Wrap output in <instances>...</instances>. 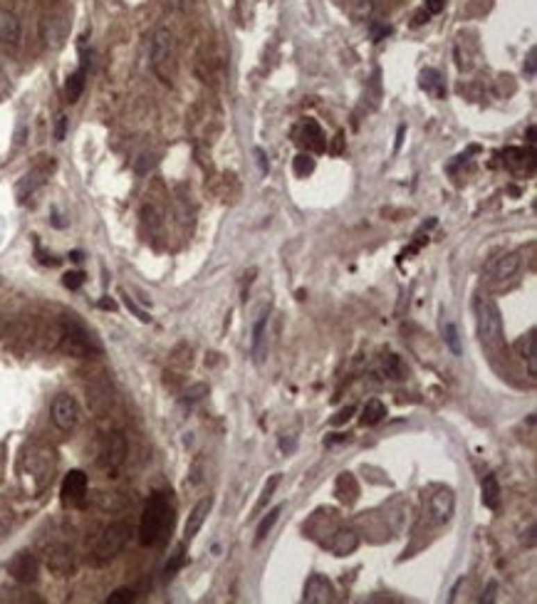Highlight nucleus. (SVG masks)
I'll use <instances>...</instances> for the list:
<instances>
[{
    "label": "nucleus",
    "mask_w": 537,
    "mask_h": 604,
    "mask_svg": "<svg viewBox=\"0 0 537 604\" xmlns=\"http://www.w3.org/2000/svg\"><path fill=\"white\" fill-rule=\"evenodd\" d=\"M210 508H213V498H210V496L201 498V500L193 505L191 515H188V520H186V525H183V537H186V540H193V537H196V532L204 528V523H206V518H208Z\"/></svg>",
    "instance_id": "obj_12"
},
{
    "label": "nucleus",
    "mask_w": 537,
    "mask_h": 604,
    "mask_svg": "<svg viewBox=\"0 0 537 604\" xmlns=\"http://www.w3.org/2000/svg\"><path fill=\"white\" fill-rule=\"evenodd\" d=\"M60 28V17H45L42 20V38H45L47 45H60V40H63V30Z\"/></svg>",
    "instance_id": "obj_27"
},
{
    "label": "nucleus",
    "mask_w": 537,
    "mask_h": 604,
    "mask_svg": "<svg viewBox=\"0 0 537 604\" xmlns=\"http://www.w3.org/2000/svg\"><path fill=\"white\" fill-rule=\"evenodd\" d=\"M87 401H90V407L92 411L97 414H104L109 407H112V391L102 389V386H90V391H87Z\"/></svg>",
    "instance_id": "obj_23"
},
{
    "label": "nucleus",
    "mask_w": 537,
    "mask_h": 604,
    "mask_svg": "<svg viewBox=\"0 0 537 604\" xmlns=\"http://www.w3.org/2000/svg\"><path fill=\"white\" fill-rule=\"evenodd\" d=\"M82 283H85V272L72 270V272H65L63 275V285L67 290H79L82 288Z\"/></svg>",
    "instance_id": "obj_35"
},
{
    "label": "nucleus",
    "mask_w": 537,
    "mask_h": 604,
    "mask_svg": "<svg viewBox=\"0 0 537 604\" xmlns=\"http://www.w3.org/2000/svg\"><path fill=\"white\" fill-rule=\"evenodd\" d=\"M483 505L490 510H495L500 505V483L495 475H488L483 480Z\"/></svg>",
    "instance_id": "obj_25"
},
{
    "label": "nucleus",
    "mask_w": 537,
    "mask_h": 604,
    "mask_svg": "<svg viewBox=\"0 0 537 604\" xmlns=\"http://www.w3.org/2000/svg\"><path fill=\"white\" fill-rule=\"evenodd\" d=\"M334 152H342V134H337V139H334Z\"/></svg>",
    "instance_id": "obj_46"
},
{
    "label": "nucleus",
    "mask_w": 537,
    "mask_h": 604,
    "mask_svg": "<svg viewBox=\"0 0 537 604\" xmlns=\"http://www.w3.org/2000/svg\"><path fill=\"white\" fill-rule=\"evenodd\" d=\"M356 548H359V535L352 530H340L332 537V542H329V550H332L334 555H340V557L354 553Z\"/></svg>",
    "instance_id": "obj_18"
},
{
    "label": "nucleus",
    "mask_w": 537,
    "mask_h": 604,
    "mask_svg": "<svg viewBox=\"0 0 537 604\" xmlns=\"http://www.w3.org/2000/svg\"><path fill=\"white\" fill-rule=\"evenodd\" d=\"M87 63H90V60H87V57H85V65H82V67H79L77 72L69 74L67 82H65V97H67V102H69V104L77 102L79 97H82V92H85V82H87Z\"/></svg>",
    "instance_id": "obj_17"
},
{
    "label": "nucleus",
    "mask_w": 537,
    "mask_h": 604,
    "mask_svg": "<svg viewBox=\"0 0 537 604\" xmlns=\"http://www.w3.org/2000/svg\"><path fill=\"white\" fill-rule=\"evenodd\" d=\"M518 270H520V253H508L490 266V275L495 277V280H500V283L508 280V277H513Z\"/></svg>",
    "instance_id": "obj_16"
},
{
    "label": "nucleus",
    "mask_w": 537,
    "mask_h": 604,
    "mask_svg": "<svg viewBox=\"0 0 537 604\" xmlns=\"http://www.w3.org/2000/svg\"><path fill=\"white\" fill-rule=\"evenodd\" d=\"M280 513H283V508L277 505V508H272L270 513L265 515V518L261 520V525H258V530H255V545H261L263 540H265L267 535H270L272 525L277 523V518H280Z\"/></svg>",
    "instance_id": "obj_26"
},
{
    "label": "nucleus",
    "mask_w": 537,
    "mask_h": 604,
    "mask_svg": "<svg viewBox=\"0 0 537 604\" xmlns=\"http://www.w3.org/2000/svg\"><path fill=\"white\" fill-rule=\"evenodd\" d=\"M527 545H535V525H530V530H527Z\"/></svg>",
    "instance_id": "obj_45"
},
{
    "label": "nucleus",
    "mask_w": 537,
    "mask_h": 604,
    "mask_svg": "<svg viewBox=\"0 0 537 604\" xmlns=\"http://www.w3.org/2000/svg\"><path fill=\"white\" fill-rule=\"evenodd\" d=\"M174 528V505L166 493H154L144 505L142 523H139V542L144 548H154L169 537Z\"/></svg>",
    "instance_id": "obj_1"
},
{
    "label": "nucleus",
    "mask_w": 537,
    "mask_h": 604,
    "mask_svg": "<svg viewBox=\"0 0 537 604\" xmlns=\"http://www.w3.org/2000/svg\"><path fill=\"white\" fill-rule=\"evenodd\" d=\"M515 350L518 354L522 357V361L527 364V374L530 377H537V337H535V329L527 332V337H520L515 342Z\"/></svg>",
    "instance_id": "obj_15"
},
{
    "label": "nucleus",
    "mask_w": 537,
    "mask_h": 604,
    "mask_svg": "<svg viewBox=\"0 0 537 604\" xmlns=\"http://www.w3.org/2000/svg\"><path fill=\"white\" fill-rule=\"evenodd\" d=\"M352 414H354V407H347V409H342L340 414H337V416L332 418V426H340V424H345V421H349L352 418Z\"/></svg>",
    "instance_id": "obj_40"
},
{
    "label": "nucleus",
    "mask_w": 537,
    "mask_h": 604,
    "mask_svg": "<svg viewBox=\"0 0 537 604\" xmlns=\"http://www.w3.org/2000/svg\"><path fill=\"white\" fill-rule=\"evenodd\" d=\"M334 496L340 498V503H347V505H352V503L356 500V496H359V486H356V478L352 473H342L340 478H337V486H334Z\"/></svg>",
    "instance_id": "obj_19"
},
{
    "label": "nucleus",
    "mask_w": 537,
    "mask_h": 604,
    "mask_svg": "<svg viewBox=\"0 0 537 604\" xmlns=\"http://www.w3.org/2000/svg\"><path fill=\"white\" fill-rule=\"evenodd\" d=\"M122 297H124V305L129 307V310L134 312V315L139 317V320H142V322H149V320H151V317H149L147 312H144V310H139V307H136L134 302H131V297H126V295H122Z\"/></svg>",
    "instance_id": "obj_39"
},
{
    "label": "nucleus",
    "mask_w": 537,
    "mask_h": 604,
    "mask_svg": "<svg viewBox=\"0 0 537 604\" xmlns=\"http://www.w3.org/2000/svg\"><path fill=\"white\" fill-rule=\"evenodd\" d=\"M456 510V498L448 488H438V491L431 496V513L438 523H448Z\"/></svg>",
    "instance_id": "obj_13"
},
{
    "label": "nucleus",
    "mask_w": 537,
    "mask_h": 604,
    "mask_svg": "<svg viewBox=\"0 0 537 604\" xmlns=\"http://www.w3.org/2000/svg\"><path fill=\"white\" fill-rule=\"evenodd\" d=\"M99 307L102 310H117V302L114 300H99Z\"/></svg>",
    "instance_id": "obj_44"
},
{
    "label": "nucleus",
    "mask_w": 537,
    "mask_h": 604,
    "mask_svg": "<svg viewBox=\"0 0 537 604\" xmlns=\"http://www.w3.org/2000/svg\"><path fill=\"white\" fill-rule=\"evenodd\" d=\"M50 418H52V424L63 431V434H69L79 421L77 401H74L69 394H57L55 401H52V407H50Z\"/></svg>",
    "instance_id": "obj_5"
},
{
    "label": "nucleus",
    "mask_w": 537,
    "mask_h": 604,
    "mask_svg": "<svg viewBox=\"0 0 537 604\" xmlns=\"http://www.w3.org/2000/svg\"><path fill=\"white\" fill-rule=\"evenodd\" d=\"M87 486H90V480H87V473L85 471H69L63 480V503L67 505H74V503H82V498L87 496Z\"/></svg>",
    "instance_id": "obj_9"
},
{
    "label": "nucleus",
    "mask_w": 537,
    "mask_h": 604,
    "mask_svg": "<svg viewBox=\"0 0 537 604\" xmlns=\"http://www.w3.org/2000/svg\"><path fill=\"white\" fill-rule=\"evenodd\" d=\"M45 562L55 575H72L74 572V553L67 545H50L45 555Z\"/></svg>",
    "instance_id": "obj_8"
},
{
    "label": "nucleus",
    "mask_w": 537,
    "mask_h": 604,
    "mask_svg": "<svg viewBox=\"0 0 537 604\" xmlns=\"http://www.w3.org/2000/svg\"><path fill=\"white\" fill-rule=\"evenodd\" d=\"M255 161H258V166H261V174H267L270 164H267V156H265V152H263L261 147L255 149Z\"/></svg>",
    "instance_id": "obj_41"
},
{
    "label": "nucleus",
    "mask_w": 537,
    "mask_h": 604,
    "mask_svg": "<svg viewBox=\"0 0 537 604\" xmlns=\"http://www.w3.org/2000/svg\"><path fill=\"white\" fill-rule=\"evenodd\" d=\"M446 8V0H426V13L429 15H438Z\"/></svg>",
    "instance_id": "obj_38"
},
{
    "label": "nucleus",
    "mask_w": 537,
    "mask_h": 604,
    "mask_svg": "<svg viewBox=\"0 0 537 604\" xmlns=\"http://www.w3.org/2000/svg\"><path fill=\"white\" fill-rule=\"evenodd\" d=\"M149 63L164 85H174L176 72V38L169 28H156L149 40Z\"/></svg>",
    "instance_id": "obj_2"
},
{
    "label": "nucleus",
    "mask_w": 537,
    "mask_h": 604,
    "mask_svg": "<svg viewBox=\"0 0 537 604\" xmlns=\"http://www.w3.org/2000/svg\"><path fill=\"white\" fill-rule=\"evenodd\" d=\"M69 260H74V263H79V260H82V253H79V250H72V253H69Z\"/></svg>",
    "instance_id": "obj_47"
},
{
    "label": "nucleus",
    "mask_w": 537,
    "mask_h": 604,
    "mask_svg": "<svg viewBox=\"0 0 537 604\" xmlns=\"http://www.w3.org/2000/svg\"><path fill=\"white\" fill-rule=\"evenodd\" d=\"M0 535H3V523H0Z\"/></svg>",
    "instance_id": "obj_48"
},
{
    "label": "nucleus",
    "mask_w": 537,
    "mask_h": 604,
    "mask_svg": "<svg viewBox=\"0 0 537 604\" xmlns=\"http://www.w3.org/2000/svg\"><path fill=\"white\" fill-rule=\"evenodd\" d=\"M8 572L15 582L20 585H33L40 577V560L30 553H17L8 565Z\"/></svg>",
    "instance_id": "obj_6"
},
{
    "label": "nucleus",
    "mask_w": 537,
    "mask_h": 604,
    "mask_svg": "<svg viewBox=\"0 0 537 604\" xmlns=\"http://www.w3.org/2000/svg\"><path fill=\"white\" fill-rule=\"evenodd\" d=\"M129 535H131V528L124 520H119V523H112V525L104 528L102 535L97 537L94 550H92L97 565H102V562H109V560L117 557V555L126 548Z\"/></svg>",
    "instance_id": "obj_3"
},
{
    "label": "nucleus",
    "mask_w": 537,
    "mask_h": 604,
    "mask_svg": "<svg viewBox=\"0 0 537 604\" xmlns=\"http://www.w3.org/2000/svg\"><path fill=\"white\" fill-rule=\"evenodd\" d=\"M42 183H45V174H42L40 169L25 174L23 179H20V183H17V201H20V204H25V201H28V198L35 193V188L42 186Z\"/></svg>",
    "instance_id": "obj_20"
},
{
    "label": "nucleus",
    "mask_w": 537,
    "mask_h": 604,
    "mask_svg": "<svg viewBox=\"0 0 537 604\" xmlns=\"http://www.w3.org/2000/svg\"><path fill=\"white\" fill-rule=\"evenodd\" d=\"M183 562H186V553H183V548H181V545H179V548H176V553L171 555V560H169V562H166V575L171 577L176 570H181Z\"/></svg>",
    "instance_id": "obj_34"
},
{
    "label": "nucleus",
    "mask_w": 537,
    "mask_h": 604,
    "mask_svg": "<svg viewBox=\"0 0 537 604\" xmlns=\"http://www.w3.org/2000/svg\"><path fill=\"white\" fill-rule=\"evenodd\" d=\"M265 322H267V312H263L261 320L255 322V327H253V352H255V354L261 352V345H263V332H265Z\"/></svg>",
    "instance_id": "obj_33"
},
{
    "label": "nucleus",
    "mask_w": 537,
    "mask_h": 604,
    "mask_svg": "<svg viewBox=\"0 0 537 604\" xmlns=\"http://www.w3.org/2000/svg\"><path fill=\"white\" fill-rule=\"evenodd\" d=\"M312 152H324V134H322V126L317 124L315 119H307L305 124H302V139Z\"/></svg>",
    "instance_id": "obj_21"
},
{
    "label": "nucleus",
    "mask_w": 537,
    "mask_h": 604,
    "mask_svg": "<svg viewBox=\"0 0 537 604\" xmlns=\"http://www.w3.org/2000/svg\"><path fill=\"white\" fill-rule=\"evenodd\" d=\"M478 334L488 350H495L503 342V317H500L498 305L493 300L478 302Z\"/></svg>",
    "instance_id": "obj_4"
},
{
    "label": "nucleus",
    "mask_w": 537,
    "mask_h": 604,
    "mask_svg": "<svg viewBox=\"0 0 537 604\" xmlns=\"http://www.w3.org/2000/svg\"><path fill=\"white\" fill-rule=\"evenodd\" d=\"M305 602L310 604H324V602H332L334 599V587L332 582L327 580L324 575H312L305 585Z\"/></svg>",
    "instance_id": "obj_10"
},
{
    "label": "nucleus",
    "mask_w": 537,
    "mask_h": 604,
    "mask_svg": "<svg viewBox=\"0 0 537 604\" xmlns=\"http://www.w3.org/2000/svg\"><path fill=\"white\" fill-rule=\"evenodd\" d=\"M505 156H510V161H520V158H525L527 154H525V149L510 147V149H505Z\"/></svg>",
    "instance_id": "obj_42"
},
{
    "label": "nucleus",
    "mask_w": 537,
    "mask_h": 604,
    "mask_svg": "<svg viewBox=\"0 0 537 604\" xmlns=\"http://www.w3.org/2000/svg\"><path fill=\"white\" fill-rule=\"evenodd\" d=\"M65 136H67V117L60 114L55 122V142H63Z\"/></svg>",
    "instance_id": "obj_36"
},
{
    "label": "nucleus",
    "mask_w": 537,
    "mask_h": 604,
    "mask_svg": "<svg viewBox=\"0 0 537 604\" xmlns=\"http://www.w3.org/2000/svg\"><path fill=\"white\" fill-rule=\"evenodd\" d=\"M20 35H23V28H20V20H17L15 13L0 10V42L3 45H17Z\"/></svg>",
    "instance_id": "obj_14"
},
{
    "label": "nucleus",
    "mask_w": 537,
    "mask_h": 604,
    "mask_svg": "<svg viewBox=\"0 0 537 604\" xmlns=\"http://www.w3.org/2000/svg\"><path fill=\"white\" fill-rule=\"evenodd\" d=\"M136 599V592L129 587H122V589H114L112 594L107 597V604H131Z\"/></svg>",
    "instance_id": "obj_32"
},
{
    "label": "nucleus",
    "mask_w": 537,
    "mask_h": 604,
    "mask_svg": "<svg viewBox=\"0 0 537 604\" xmlns=\"http://www.w3.org/2000/svg\"><path fill=\"white\" fill-rule=\"evenodd\" d=\"M384 374L389 379H402L404 377V364L396 354H386L384 357Z\"/></svg>",
    "instance_id": "obj_30"
},
{
    "label": "nucleus",
    "mask_w": 537,
    "mask_h": 604,
    "mask_svg": "<svg viewBox=\"0 0 537 604\" xmlns=\"http://www.w3.org/2000/svg\"><path fill=\"white\" fill-rule=\"evenodd\" d=\"M443 339H446L448 350H451L453 354H461V339H458V329H456V325H453V322H448L446 327H443Z\"/></svg>",
    "instance_id": "obj_31"
},
{
    "label": "nucleus",
    "mask_w": 537,
    "mask_h": 604,
    "mask_svg": "<svg viewBox=\"0 0 537 604\" xmlns=\"http://www.w3.org/2000/svg\"><path fill=\"white\" fill-rule=\"evenodd\" d=\"M421 87H424L426 92H431V95H436L438 99H443V97H446V87H443V79H441V74L436 72L433 67H426L424 72H421Z\"/></svg>",
    "instance_id": "obj_22"
},
{
    "label": "nucleus",
    "mask_w": 537,
    "mask_h": 604,
    "mask_svg": "<svg viewBox=\"0 0 537 604\" xmlns=\"http://www.w3.org/2000/svg\"><path fill=\"white\" fill-rule=\"evenodd\" d=\"M63 350L69 352V354H77V357L87 354V352L92 350L90 337L82 332L79 325H72V322H69V325H65L63 327Z\"/></svg>",
    "instance_id": "obj_11"
},
{
    "label": "nucleus",
    "mask_w": 537,
    "mask_h": 604,
    "mask_svg": "<svg viewBox=\"0 0 537 604\" xmlns=\"http://www.w3.org/2000/svg\"><path fill=\"white\" fill-rule=\"evenodd\" d=\"M292 171L295 176H300V179H307V176L315 171V158L310 156V154H297L292 161Z\"/></svg>",
    "instance_id": "obj_28"
},
{
    "label": "nucleus",
    "mask_w": 537,
    "mask_h": 604,
    "mask_svg": "<svg viewBox=\"0 0 537 604\" xmlns=\"http://www.w3.org/2000/svg\"><path fill=\"white\" fill-rule=\"evenodd\" d=\"M527 74H535V50L530 52V57H527Z\"/></svg>",
    "instance_id": "obj_43"
},
{
    "label": "nucleus",
    "mask_w": 537,
    "mask_h": 604,
    "mask_svg": "<svg viewBox=\"0 0 537 604\" xmlns=\"http://www.w3.org/2000/svg\"><path fill=\"white\" fill-rule=\"evenodd\" d=\"M495 594H498V582H495V580H490V582H488L486 592H483L481 602H483V604H490V602H495Z\"/></svg>",
    "instance_id": "obj_37"
},
{
    "label": "nucleus",
    "mask_w": 537,
    "mask_h": 604,
    "mask_svg": "<svg viewBox=\"0 0 537 604\" xmlns=\"http://www.w3.org/2000/svg\"><path fill=\"white\" fill-rule=\"evenodd\" d=\"M277 486H280V473L270 475V480H267V483H265V488H263V496H261V500L255 503V508H253V513H261V510H263V508H265V505H267V500H270V498H272V496H275Z\"/></svg>",
    "instance_id": "obj_29"
},
{
    "label": "nucleus",
    "mask_w": 537,
    "mask_h": 604,
    "mask_svg": "<svg viewBox=\"0 0 537 604\" xmlns=\"http://www.w3.org/2000/svg\"><path fill=\"white\" fill-rule=\"evenodd\" d=\"M386 416V407H384V401L379 399H369L367 401V407L362 409V426H374V424H379L381 418Z\"/></svg>",
    "instance_id": "obj_24"
},
{
    "label": "nucleus",
    "mask_w": 537,
    "mask_h": 604,
    "mask_svg": "<svg viewBox=\"0 0 537 604\" xmlns=\"http://www.w3.org/2000/svg\"><path fill=\"white\" fill-rule=\"evenodd\" d=\"M126 461V439L122 434H109L107 443H104V453H102V466L107 473H117Z\"/></svg>",
    "instance_id": "obj_7"
}]
</instances>
